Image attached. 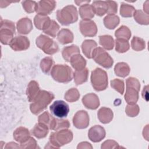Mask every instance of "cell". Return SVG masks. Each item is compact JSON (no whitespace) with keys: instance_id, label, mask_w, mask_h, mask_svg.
<instances>
[{"instance_id":"cell-1","label":"cell","mask_w":149,"mask_h":149,"mask_svg":"<svg viewBox=\"0 0 149 149\" xmlns=\"http://www.w3.org/2000/svg\"><path fill=\"white\" fill-rule=\"evenodd\" d=\"M72 139L73 133L70 130L67 129L58 130L56 131V132H52L50 135L49 141L45 147V148H59L62 146L70 143Z\"/></svg>"},{"instance_id":"cell-2","label":"cell","mask_w":149,"mask_h":149,"mask_svg":"<svg viewBox=\"0 0 149 149\" xmlns=\"http://www.w3.org/2000/svg\"><path fill=\"white\" fill-rule=\"evenodd\" d=\"M54 95L49 91H41L37 98L30 104V108L33 113L37 115L45 109L54 100Z\"/></svg>"},{"instance_id":"cell-3","label":"cell","mask_w":149,"mask_h":149,"mask_svg":"<svg viewBox=\"0 0 149 149\" xmlns=\"http://www.w3.org/2000/svg\"><path fill=\"white\" fill-rule=\"evenodd\" d=\"M58 22L63 26H68L76 22L78 19L76 8L73 5H68L56 12Z\"/></svg>"},{"instance_id":"cell-4","label":"cell","mask_w":149,"mask_h":149,"mask_svg":"<svg viewBox=\"0 0 149 149\" xmlns=\"http://www.w3.org/2000/svg\"><path fill=\"white\" fill-rule=\"evenodd\" d=\"M51 75L53 79L59 83H66L73 79V71L66 65H56L53 66L51 71Z\"/></svg>"},{"instance_id":"cell-5","label":"cell","mask_w":149,"mask_h":149,"mask_svg":"<svg viewBox=\"0 0 149 149\" xmlns=\"http://www.w3.org/2000/svg\"><path fill=\"white\" fill-rule=\"evenodd\" d=\"M91 83L95 90L101 91L108 86V75L107 72L101 68H96L91 72Z\"/></svg>"},{"instance_id":"cell-6","label":"cell","mask_w":149,"mask_h":149,"mask_svg":"<svg viewBox=\"0 0 149 149\" xmlns=\"http://www.w3.org/2000/svg\"><path fill=\"white\" fill-rule=\"evenodd\" d=\"M37 46L42 49L44 53L48 55H52L59 51V47L57 44L51 38L41 34L38 36L36 41Z\"/></svg>"},{"instance_id":"cell-7","label":"cell","mask_w":149,"mask_h":149,"mask_svg":"<svg viewBox=\"0 0 149 149\" xmlns=\"http://www.w3.org/2000/svg\"><path fill=\"white\" fill-rule=\"evenodd\" d=\"M92 58L96 63L106 69L110 68L113 63L112 57L101 47H97L94 49Z\"/></svg>"},{"instance_id":"cell-8","label":"cell","mask_w":149,"mask_h":149,"mask_svg":"<svg viewBox=\"0 0 149 149\" xmlns=\"http://www.w3.org/2000/svg\"><path fill=\"white\" fill-rule=\"evenodd\" d=\"M51 113L58 118H63L68 116L69 107L67 103L62 100H57L49 107Z\"/></svg>"},{"instance_id":"cell-9","label":"cell","mask_w":149,"mask_h":149,"mask_svg":"<svg viewBox=\"0 0 149 149\" xmlns=\"http://www.w3.org/2000/svg\"><path fill=\"white\" fill-rule=\"evenodd\" d=\"M73 123L77 129H82L87 127L89 125V116L87 112L84 110L77 111L73 116Z\"/></svg>"},{"instance_id":"cell-10","label":"cell","mask_w":149,"mask_h":149,"mask_svg":"<svg viewBox=\"0 0 149 149\" xmlns=\"http://www.w3.org/2000/svg\"><path fill=\"white\" fill-rule=\"evenodd\" d=\"M80 30L85 37H93L97 34V27L94 21L82 20L80 22Z\"/></svg>"},{"instance_id":"cell-11","label":"cell","mask_w":149,"mask_h":149,"mask_svg":"<svg viewBox=\"0 0 149 149\" xmlns=\"http://www.w3.org/2000/svg\"><path fill=\"white\" fill-rule=\"evenodd\" d=\"M56 2L55 1L42 0L37 2L36 12L37 15H45L50 14L56 6Z\"/></svg>"},{"instance_id":"cell-12","label":"cell","mask_w":149,"mask_h":149,"mask_svg":"<svg viewBox=\"0 0 149 149\" xmlns=\"http://www.w3.org/2000/svg\"><path fill=\"white\" fill-rule=\"evenodd\" d=\"M10 48L15 51H24L29 48L30 41L27 37L19 36L14 37L9 44Z\"/></svg>"},{"instance_id":"cell-13","label":"cell","mask_w":149,"mask_h":149,"mask_svg":"<svg viewBox=\"0 0 149 149\" xmlns=\"http://www.w3.org/2000/svg\"><path fill=\"white\" fill-rule=\"evenodd\" d=\"M88 137L94 143L100 142L105 137V130L101 126L95 125L89 129Z\"/></svg>"},{"instance_id":"cell-14","label":"cell","mask_w":149,"mask_h":149,"mask_svg":"<svg viewBox=\"0 0 149 149\" xmlns=\"http://www.w3.org/2000/svg\"><path fill=\"white\" fill-rule=\"evenodd\" d=\"M82 102L86 108L90 109H96L100 105L99 98L94 93L86 94L82 98Z\"/></svg>"},{"instance_id":"cell-15","label":"cell","mask_w":149,"mask_h":149,"mask_svg":"<svg viewBox=\"0 0 149 149\" xmlns=\"http://www.w3.org/2000/svg\"><path fill=\"white\" fill-rule=\"evenodd\" d=\"M40 92L38 83L36 81L32 80L29 83L26 90V94L30 102H33L37 98Z\"/></svg>"},{"instance_id":"cell-16","label":"cell","mask_w":149,"mask_h":149,"mask_svg":"<svg viewBox=\"0 0 149 149\" xmlns=\"http://www.w3.org/2000/svg\"><path fill=\"white\" fill-rule=\"evenodd\" d=\"M17 31L21 34H29L33 29L31 20L27 17L22 18L16 23Z\"/></svg>"},{"instance_id":"cell-17","label":"cell","mask_w":149,"mask_h":149,"mask_svg":"<svg viewBox=\"0 0 149 149\" xmlns=\"http://www.w3.org/2000/svg\"><path fill=\"white\" fill-rule=\"evenodd\" d=\"M140 90L129 86H126L125 99L129 105L135 104L139 99V91Z\"/></svg>"},{"instance_id":"cell-18","label":"cell","mask_w":149,"mask_h":149,"mask_svg":"<svg viewBox=\"0 0 149 149\" xmlns=\"http://www.w3.org/2000/svg\"><path fill=\"white\" fill-rule=\"evenodd\" d=\"M30 137V134L29 130L24 127H19L13 132L14 139L20 144L26 142Z\"/></svg>"},{"instance_id":"cell-19","label":"cell","mask_w":149,"mask_h":149,"mask_svg":"<svg viewBox=\"0 0 149 149\" xmlns=\"http://www.w3.org/2000/svg\"><path fill=\"white\" fill-rule=\"evenodd\" d=\"M98 118L99 120L104 124L109 123L113 119V113L112 111L108 108H101L97 113Z\"/></svg>"},{"instance_id":"cell-20","label":"cell","mask_w":149,"mask_h":149,"mask_svg":"<svg viewBox=\"0 0 149 149\" xmlns=\"http://www.w3.org/2000/svg\"><path fill=\"white\" fill-rule=\"evenodd\" d=\"M57 39L61 44L65 45L73 42V34L70 30L68 29H62L58 32Z\"/></svg>"},{"instance_id":"cell-21","label":"cell","mask_w":149,"mask_h":149,"mask_svg":"<svg viewBox=\"0 0 149 149\" xmlns=\"http://www.w3.org/2000/svg\"><path fill=\"white\" fill-rule=\"evenodd\" d=\"M97 44L94 40H86L81 44V49L84 55L89 58H92V54L94 49L97 48Z\"/></svg>"},{"instance_id":"cell-22","label":"cell","mask_w":149,"mask_h":149,"mask_svg":"<svg viewBox=\"0 0 149 149\" xmlns=\"http://www.w3.org/2000/svg\"><path fill=\"white\" fill-rule=\"evenodd\" d=\"M49 132V127L46 125L38 122L31 130V133L38 139L44 138Z\"/></svg>"},{"instance_id":"cell-23","label":"cell","mask_w":149,"mask_h":149,"mask_svg":"<svg viewBox=\"0 0 149 149\" xmlns=\"http://www.w3.org/2000/svg\"><path fill=\"white\" fill-rule=\"evenodd\" d=\"M92 6L95 14L99 16H102L105 13H108V5L106 1H95L92 3Z\"/></svg>"},{"instance_id":"cell-24","label":"cell","mask_w":149,"mask_h":149,"mask_svg":"<svg viewBox=\"0 0 149 149\" xmlns=\"http://www.w3.org/2000/svg\"><path fill=\"white\" fill-rule=\"evenodd\" d=\"M79 14L81 19L84 20H89L94 17L95 13L93 6L89 3L80 6L79 8Z\"/></svg>"},{"instance_id":"cell-25","label":"cell","mask_w":149,"mask_h":149,"mask_svg":"<svg viewBox=\"0 0 149 149\" xmlns=\"http://www.w3.org/2000/svg\"><path fill=\"white\" fill-rule=\"evenodd\" d=\"M72 66L76 70H80L85 68L86 65V59L80 54L73 55L70 60Z\"/></svg>"},{"instance_id":"cell-26","label":"cell","mask_w":149,"mask_h":149,"mask_svg":"<svg viewBox=\"0 0 149 149\" xmlns=\"http://www.w3.org/2000/svg\"><path fill=\"white\" fill-rule=\"evenodd\" d=\"M80 54V49L76 45H72L63 48L62 54L63 59L67 61L70 62V58L74 55Z\"/></svg>"},{"instance_id":"cell-27","label":"cell","mask_w":149,"mask_h":149,"mask_svg":"<svg viewBox=\"0 0 149 149\" xmlns=\"http://www.w3.org/2000/svg\"><path fill=\"white\" fill-rule=\"evenodd\" d=\"M88 70L85 68L80 70H75L73 73V78L76 85L81 84L87 81Z\"/></svg>"},{"instance_id":"cell-28","label":"cell","mask_w":149,"mask_h":149,"mask_svg":"<svg viewBox=\"0 0 149 149\" xmlns=\"http://www.w3.org/2000/svg\"><path fill=\"white\" fill-rule=\"evenodd\" d=\"M70 126L69 121L66 119H59L54 118L49 126V129L53 130L58 131L62 129H68Z\"/></svg>"},{"instance_id":"cell-29","label":"cell","mask_w":149,"mask_h":149,"mask_svg":"<svg viewBox=\"0 0 149 149\" xmlns=\"http://www.w3.org/2000/svg\"><path fill=\"white\" fill-rule=\"evenodd\" d=\"M119 17L115 14H109L104 19V24L108 29H115L119 23Z\"/></svg>"},{"instance_id":"cell-30","label":"cell","mask_w":149,"mask_h":149,"mask_svg":"<svg viewBox=\"0 0 149 149\" xmlns=\"http://www.w3.org/2000/svg\"><path fill=\"white\" fill-rule=\"evenodd\" d=\"M114 71L118 76L125 77L129 74L130 69L126 63L119 62L116 64L114 68Z\"/></svg>"},{"instance_id":"cell-31","label":"cell","mask_w":149,"mask_h":149,"mask_svg":"<svg viewBox=\"0 0 149 149\" xmlns=\"http://www.w3.org/2000/svg\"><path fill=\"white\" fill-rule=\"evenodd\" d=\"M51 21L50 18L45 15H37L34 19V23L37 29L43 30Z\"/></svg>"},{"instance_id":"cell-32","label":"cell","mask_w":149,"mask_h":149,"mask_svg":"<svg viewBox=\"0 0 149 149\" xmlns=\"http://www.w3.org/2000/svg\"><path fill=\"white\" fill-rule=\"evenodd\" d=\"M15 33L9 29H0V41L3 45H9Z\"/></svg>"},{"instance_id":"cell-33","label":"cell","mask_w":149,"mask_h":149,"mask_svg":"<svg viewBox=\"0 0 149 149\" xmlns=\"http://www.w3.org/2000/svg\"><path fill=\"white\" fill-rule=\"evenodd\" d=\"M59 30V26L54 20H51L46 27L42 30L44 33L52 37H55Z\"/></svg>"},{"instance_id":"cell-34","label":"cell","mask_w":149,"mask_h":149,"mask_svg":"<svg viewBox=\"0 0 149 149\" xmlns=\"http://www.w3.org/2000/svg\"><path fill=\"white\" fill-rule=\"evenodd\" d=\"M99 43L104 48L111 50L114 47V40L112 37L109 35H104L99 37Z\"/></svg>"},{"instance_id":"cell-35","label":"cell","mask_w":149,"mask_h":149,"mask_svg":"<svg viewBox=\"0 0 149 149\" xmlns=\"http://www.w3.org/2000/svg\"><path fill=\"white\" fill-rule=\"evenodd\" d=\"M115 36L118 39H123L128 41L131 37V31L127 27L122 26L115 31Z\"/></svg>"},{"instance_id":"cell-36","label":"cell","mask_w":149,"mask_h":149,"mask_svg":"<svg viewBox=\"0 0 149 149\" xmlns=\"http://www.w3.org/2000/svg\"><path fill=\"white\" fill-rule=\"evenodd\" d=\"M54 63V61L51 57H45L43 58L40 62V68L41 70L45 74H49Z\"/></svg>"},{"instance_id":"cell-37","label":"cell","mask_w":149,"mask_h":149,"mask_svg":"<svg viewBox=\"0 0 149 149\" xmlns=\"http://www.w3.org/2000/svg\"><path fill=\"white\" fill-rule=\"evenodd\" d=\"M135 10L136 9L133 6L122 3L120 6V13L124 17H130L133 16Z\"/></svg>"},{"instance_id":"cell-38","label":"cell","mask_w":149,"mask_h":149,"mask_svg":"<svg viewBox=\"0 0 149 149\" xmlns=\"http://www.w3.org/2000/svg\"><path fill=\"white\" fill-rule=\"evenodd\" d=\"M130 48L128 41L117 38L115 41V49L118 52L123 53L129 50Z\"/></svg>"},{"instance_id":"cell-39","label":"cell","mask_w":149,"mask_h":149,"mask_svg":"<svg viewBox=\"0 0 149 149\" xmlns=\"http://www.w3.org/2000/svg\"><path fill=\"white\" fill-rule=\"evenodd\" d=\"M80 97V93L76 88H72L68 90L65 94V99L70 102L76 101Z\"/></svg>"},{"instance_id":"cell-40","label":"cell","mask_w":149,"mask_h":149,"mask_svg":"<svg viewBox=\"0 0 149 149\" xmlns=\"http://www.w3.org/2000/svg\"><path fill=\"white\" fill-rule=\"evenodd\" d=\"M134 20L140 24H148V15L145 14L141 10H136L133 14Z\"/></svg>"},{"instance_id":"cell-41","label":"cell","mask_w":149,"mask_h":149,"mask_svg":"<svg viewBox=\"0 0 149 149\" xmlns=\"http://www.w3.org/2000/svg\"><path fill=\"white\" fill-rule=\"evenodd\" d=\"M144 41L137 37H133L131 41V46L133 50L139 51L143 50L145 48Z\"/></svg>"},{"instance_id":"cell-42","label":"cell","mask_w":149,"mask_h":149,"mask_svg":"<svg viewBox=\"0 0 149 149\" xmlns=\"http://www.w3.org/2000/svg\"><path fill=\"white\" fill-rule=\"evenodd\" d=\"M111 87L119 92L120 94H123L124 93L125 85L123 80L118 79H115L111 81Z\"/></svg>"},{"instance_id":"cell-43","label":"cell","mask_w":149,"mask_h":149,"mask_svg":"<svg viewBox=\"0 0 149 149\" xmlns=\"http://www.w3.org/2000/svg\"><path fill=\"white\" fill-rule=\"evenodd\" d=\"M23 8L24 10L29 13H31L36 11L37 2L34 1H24L22 2Z\"/></svg>"},{"instance_id":"cell-44","label":"cell","mask_w":149,"mask_h":149,"mask_svg":"<svg viewBox=\"0 0 149 149\" xmlns=\"http://www.w3.org/2000/svg\"><path fill=\"white\" fill-rule=\"evenodd\" d=\"M53 118L54 117L51 115H50V113L48 111H45L40 116H39L38 120V122L42 123L48 126V127H49Z\"/></svg>"},{"instance_id":"cell-45","label":"cell","mask_w":149,"mask_h":149,"mask_svg":"<svg viewBox=\"0 0 149 149\" xmlns=\"http://www.w3.org/2000/svg\"><path fill=\"white\" fill-rule=\"evenodd\" d=\"M127 115L130 117H134L137 116L139 112V107L136 104L134 105H127L125 109Z\"/></svg>"},{"instance_id":"cell-46","label":"cell","mask_w":149,"mask_h":149,"mask_svg":"<svg viewBox=\"0 0 149 149\" xmlns=\"http://www.w3.org/2000/svg\"><path fill=\"white\" fill-rule=\"evenodd\" d=\"M21 148H36L37 147V142L33 137H30L26 142L20 144Z\"/></svg>"},{"instance_id":"cell-47","label":"cell","mask_w":149,"mask_h":149,"mask_svg":"<svg viewBox=\"0 0 149 149\" xmlns=\"http://www.w3.org/2000/svg\"><path fill=\"white\" fill-rule=\"evenodd\" d=\"M1 29H7L15 33V26L14 23L8 20H1Z\"/></svg>"},{"instance_id":"cell-48","label":"cell","mask_w":149,"mask_h":149,"mask_svg":"<svg viewBox=\"0 0 149 149\" xmlns=\"http://www.w3.org/2000/svg\"><path fill=\"white\" fill-rule=\"evenodd\" d=\"M118 144L114 140H108L102 144L101 148H119Z\"/></svg>"},{"instance_id":"cell-49","label":"cell","mask_w":149,"mask_h":149,"mask_svg":"<svg viewBox=\"0 0 149 149\" xmlns=\"http://www.w3.org/2000/svg\"><path fill=\"white\" fill-rule=\"evenodd\" d=\"M108 5V14H115L117 12L118 5L116 2L113 1H107Z\"/></svg>"},{"instance_id":"cell-50","label":"cell","mask_w":149,"mask_h":149,"mask_svg":"<svg viewBox=\"0 0 149 149\" xmlns=\"http://www.w3.org/2000/svg\"><path fill=\"white\" fill-rule=\"evenodd\" d=\"M93 148L91 144L88 142H81L77 147V148Z\"/></svg>"},{"instance_id":"cell-51","label":"cell","mask_w":149,"mask_h":149,"mask_svg":"<svg viewBox=\"0 0 149 149\" xmlns=\"http://www.w3.org/2000/svg\"><path fill=\"white\" fill-rule=\"evenodd\" d=\"M20 148L17 144L14 143V142H10L6 144V146L5 147V148Z\"/></svg>"},{"instance_id":"cell-52","label":"cell","mask_w":149,"mask_h":149,"mask_svg":"<svg viewBox=\"0 0 149 149\" xmlns=\"http://www.w3.org/2000/svg\"><path fill=\"white\" fill-rule=\"evenodd\" d=\"M148 86H146L144 87V89L142 91V96L144 99H146V101H148Z\"/></svg>"},{"instance_id":"cell-53","label":"cell","mask_w":149,"mask_h":149,"mask_svg":"<svg viewBox=\"0 0 149 149\" xmlns=\"http://www.w3.org/2000/svg\"><path fill=\"white\" fill-rule=\"evenodd\" d=\"M91 1H75L74 2L78 5V6H82L84 4H87V3H89Z\"/></svg>"}]
</instances>
